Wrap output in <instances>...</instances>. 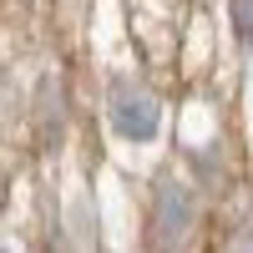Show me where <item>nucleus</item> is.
I'll return each instance as SVG.
<instances>
[{
    "mask_svg": "<svg viewBox=\"0 0 253 253\" xmlns=\"http://www.w3.org/2000/svg\"><path fill=\"white\" fill-rule=\"evenodd\" d=\"M228 253H253V233H238V238H233V248H228Z\"/></svg>",
    "mask_w": 253,
    "mask_h": 253,
    "instance_id": "5",
    "label": "nucleus"
},
{
    "mask_svg": "<svg viewBox=\"0 0 253 253\" xmlns=\"http://www.w3.org/2000/svg\"><path fill=\"white\" fill-rule=\"evenodd\" d=\"M233 36L243 41V46H253V0H233Z\"/></svg>",
    "mask_w": 253,
    "mask_h": 253,
    "instance_id": "4",
    "label": "nucleus"
},
{
    "mask_svg": "<svg viewBox=\"0 0 253 253\" xmlns=\"http://www.w3.org/2000/svg\"><path fill=\"white\" fill-rule=\"evenodd\" d=\"M0 253H5V248H0Z\"/></svg>",
    "mask_w": 253,
    "mask_h": 253,
    "instance_id": "6",
    "label": "nucleus"
},
{
    "mask_svg": "<svg viewBox=\"0 0 253 253\" xmlns=\"http://www.w3.org/2000/svg\"><path fill=\"white\" fill-rule=\"evenodd\" d=\"M61 126H66V107H61V81L46 76L41 81V132H46V142L61 137Z\"/></svg>",
    "mask_w": 253,
    "mask_h": 253,
    "instance_id": "3",
    "label": "nucleus"
},
{
    "mask_svg": "<svg viewBox=\"0 0 253 253\" xmlns=\"http://www.w3.org/2000/svg\"><path fill=\"white\" fill-rule=\"evenodd\" d=\"M107 117H112V132L126 142H152L162 132V101L137 81H117L107 91Z\"/></svg>",
    "mask_w": 253,
    "mask_h": 253,
    "instance_id": "2",
    "label": "nucleus"
},
{
    "mask_svg": "<svg viewBox=\"0 0 253 253\" xmlns=\"http://www.w3.org/2000/svg\"><path fill=\"white\" fill-rule=\"evenodd\" d=\"M193 233H198V198H193V187L162 177L157 198H152V218H147L152 253H187Z\"/></svg>",
    "mask_w": 253,
    "mask_h": 253,
    "instance_id": "1",
    "label": "nucleus"
}]
</instances>
